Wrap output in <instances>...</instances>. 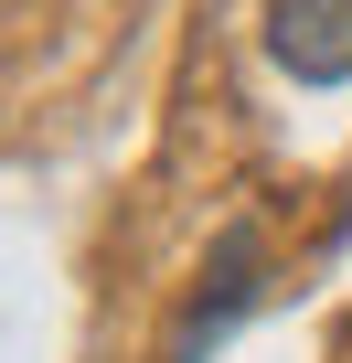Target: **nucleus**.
<instances>
[{
	"mask_svg": "<svg viewBox=\"0 0 352 363\" xmlns=\"http://www.w3.org/2000/svg\"><path fill=\"white\" fill-rule=\"evenodd\" d=\"M267 54L299 86H352V0H267Z\"/></svg>",
	"mask_w": 352,
	"mask_h": 363,
	"instance_id": "1",
	"label": "nucleus"
}]
</instances>
